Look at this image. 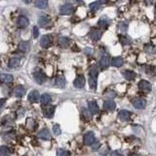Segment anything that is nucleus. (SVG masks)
<instances>
[{"label":"nucleus","mask_w":156,"mask_h":156,"mask_svg":"<svg viewBox=\"0 0 156 156\" xmlns=\"http://www.w3.org/2000/svg\"><path fill=\"white\" fill-rule=\"evenodd\" d=\"M55 108L56 107H50L45 108L44 110H43V115H44L46 118H52L53 115L55 113Z\"/></svg>","instance_id":"6ab92c4d"},{"label":"nucleus","mask_w":156,"mask_h":156,"mask_svg":"<svg viewBox=\"0 0 156 156\" xmlns=\"http://www.w3.org/2000/svg\"><path fill=\"white\" fill-rule=\"evenodd\" d=\"M73 85H74L75 88H78V89L84 87V85H85V77H84V75H78L77 77L75 78V80L73 82Z\"/></svg>","instance_id":"1a4fd4ad"},{"label":"nucleus","mask_w":156,"mask_h":156,"mask_svg":"<svg viewBox=\"0 0 156 156\" xmlns=\"http://www.w3.org/2000/svg\"><path fill=\"white\" fill-rule=\"evenodd\" d=\"M104 107L107 111H113L116 107V104L113 101H105L104 104Z\"/></svg>","instance_id":"aec40b11"},{"label":"nucleus","mask_w":156,"mask_h":156,"mask_svg":"<svg viewBox=\"0 0 156 156\" xmlns=\"http://www.w3.org/2000/svg\"><path fill=\"white\" fill-rule=\"evenodd\" d=\"M14 77L13 75L11 74H1L0 75V80L2 82H5V83H9V82H12Z\"/></svg>","instance_id":"bb28decb"},{"label":"nucleus","mask_w":156,"mask_h":156,"mask_svg":"<svg viewBox=\"0 0 156 156\" xmlns=\"http://www.w3.org/2000/svg\"><path fill=\"white\" fill-rule=\"evenodd\" d=\"M82 112L85 114V116H86L87 118H90V114H89V112L86 110V108H82Z\"/></svg>","instance_id":"4c0bfd02"},{"label":"nucleus","mask_w":156,"mask_h":156,"mask_svg":"<svg viewBox=\"0 0 156 156\" xmlns=\"http://www.w3.org/2000/svg\"><path fill=\"white\" fill-rule=\"evenodd\" d=\"M132 104L137 109H144L147 105V101L144 98H136L132 101Z\"/></svg>","instance_id":"7ed1b4c3"},{"label":"nucleus","mask_w":156,"mask_h":156,"mask_svg":"<svg viewBox=\"0 0 156 156\" xmlns=\"http://www.w3.org/2000/svg\"><path fill=\"white\" fill-rule=\"evenodd\" d=\"M33 77H34V80L37 82L38 84H43V83L46 81V79H47L46 74L42 70H40V69H37L36 71H34Z\"/></svg>","instance_id":"f03ea898"},{"label":"nucleus","mask_w":156,"mask_h":156,"mask_svg":"<svg viewBox=\"0 0 156 156\" xmlns=\"http://www.w3.org/2000/svg\"><path fill=\"white\" fill-rule=\"evenodd\" d=\"M102 37V30L98 28H92L90 31V38L94 41H98Z\"/></svg>","instance_id":"9d476101"},{"label":"nucleus","mask_w":156,"mask_h":156,"mask_svg":"<svg viewBox=\"0 0 156 156\" xmlns=\"http://www.w3.org/2000/svg\"><path fill=\"white\" fill-rule=\"evenodd\" d=\"M9 154H10V151H9L8 147H0V156H6V155H9Z\"/></svg>","instance_id":"2f4dec72"},{"label":"nucleus","mask_w":156,"mask_h":156,"mask_svg":"<svg viewBox=\"0 0 156 156\" xmlns=\"http://www.w3.org/2000/svg\"><path fill=\"white\" fill-rule=\"evenodd\" d=\"M25 94V89L22 86H17L14 89V95L17 98H22Z\"/></svg>","instance_id":"a211bd4d"},{"label":"nucleus","mask_w":156,"mask_h":156,"mask_svg":"<svg viewBox=\"0 0 156 156\" xmlns=\"http://www.w3.org/2000/svg\"><path fill=\"white\" fill-rule=\"evenodd\" d=\"M28 42H25L22 41L19 44V50L21 52H26V50H28Z\"/></svg>","instance_id":"c85d7f7f"},{"label":"nucleus","mask_w":156,"mask_h":156,"mask_svg":"<svg viewBox=\"0 0 156 156\" xmlns=\"http://www.w3.org/2000/svg\"><path fill=\"white\" fill-rule=\"evenodd\" d=\"M119 38H120V42L123 45H127V44H130L131 43L130 38L127 37V36H125V35H120L119 36Z\"/></svg>","instance_id":"c756f323"},{"label":"nucleus","mask_w":156,"mask_h":156,"mask_svg":"<svg viewBox=\"0 0 156 156\" xmlns=\"http://www.w3.org/2000/svg\"><path fill=\"white\" fill-rule=\"evenodd\" d=\"M89 7H90L91 11H98V10L99 9V7H101V3L98 2V1L93 2V3H91Z\"/></svg>","instance_id":"cd10ccee"},{"label":"nucleus","mask_w":156,"mask_h":156,"mask_svg":"<svg viewBox=\"0 0 156 156\" xmlns=\"http://www.w3.org/2000/svg\"><path fill=\"white\" fill-rule=\"evenodd\" d=\"M130 115H131L130 112H129L128 110H126V109H123V110L119 111L118 117L122 121H128L129 119H130Z\"/></svg>","instance_id":"dca6fc26"},{"label":"nucleus","mask_w":156,"mask_h":156,"mask_svg":"<svg viewBox=\"0 0 156 156\" xmlns=\"http://www.w3.org/2000/svg\"><path fill=\"white\" fill-rule=\"evenodd\" d=\"M28 24H29L28 19L26 18V17H24V16H21L18 19V21H17V25H18L19 28H26V26L28 25Z\"/></svg>","instance_id":"9b49d317"},{"label":"nucleus","mask_w":156,"mask_h":156,"mask_svg":"<svg viewBox=\"0 0 156 156\" xmlns=\"http://www.w3.org/2000/svg\"><path fill=\"white\" fill-rule=\"evenodd\" d=\"M20 64H21L20 59L14 58V59H10L8 65H9L10 68H16V67H18V66L20 65Z\"/></svg>","instance_id":"a878e982"},{"label":"nucleus","mask_w":156,"mask_h":156,"mask_svg":"<svg viewBox=\"0 0 156 156\" xmlns=\"http://www.w3.org/2000/svg\"><path fill=\"white\" fill-rule=\"evenodd\" d=\"M107 0H99V3H102V4H104V3H107Z\"/></svg>","instance_id":"a19ab883"},{"label":"nucleus","mask_w":156,"mask_h":156,"mask_svg":"<svg viewBox=\"0 0 156 156\" xmlns=\"http://www.w3.org/2000/svg\"><path fill=\"white\" fill-rule=\"evenodd\" d=\"M122 74L124 75V77L127 79V80H134L136 78V76H137L136 72L132 71V70H125L122 72Z\"/></svg>","instance_id":"412c9836"},{"label":"nucleus","mask_w":156,"mask_h":156,"mask_svg":"<svg viewBox=\"0 0 156 156\" xmlns=\"http://www.w3.org/2000/svg\"><path fill=\"white\" fill-rule=\"evenodd\" d=\"M127 28H128V24H127V22H122L119 24V30H120L121 32H126V31H127Z\"/></svg>","instance_id":"473e14b6"},{"label":"nucleus","mask_w":156,"mask_h":156,"mask_svg":"<svg viewBox=\"0 0 156 156\" xmlns=\"http://www.w3.org/2000/svg\"><path fill=\"white\" fill-rule=\"evenodd\" d=\"M95 134L93 132H88L86 133L84 136V144L86 145H92L95 142Z\"/></svg>","instance_id":"423d86ee"},{"label":"nucleus","mask_w":156,"mask_h":156,"mask_svg":"<svg viewBox=\"0 0 156 156\" xmlns=\"http://www.w3.org/2000/svg\"><path fill=\"white\" fill-rule=\"evenodd\" d=\"M35 6L38 9H45L48 6V0H35Z\"/></svg>","instance_id":"5701e85b"},{"label":"nucleus","mask_w":156,"mask_h":156,"mask_svg":"<svg viewBox=\"0 0 156 156\" xmlns=\"http://www.w3.org/2000/svg\"><path fill=\"white\" fill-rule=\"evenodd\" d=\"M109 25V20L107 18V17H104L99 21V25L101 26H107Z\"/></svg>","instance_id":"7c9ffc66"},{"label":"nucleus","mask_w":156,"mask_h":156,"mask_svg":"<svg viewBox=\"0 0 156 156\" xmlns=\"http://www.w3.org/2000/svg\"><path fill=\"white\" fill-rule=\"evenodd\" d=\"M38 35H39L38 28H37V26H33V37H34V38H37Z\"/></svg>","instance_id":"e433bc0d"},{"label":"nucleus","mask_w":156,"mask_h":156,"mask_svg":"<svg viewBox=\"0 0 156 156\" xmlns=\"http://www.w3.org/2000/svg\"><path fill=\"white\" fill-rule=\"evenodd\" d=\"M73 6L69 3H66V4L62 5L59 7V13L62 15H70L72 12H73Z\"/></svg>","instance_id":"39448f33"},{"label":"nucleus","mask_w":156,"mask_h":156,"mask_svg":"<svg viewBox=\"0 0 156 156\" xmlns=\"http://www.w3.org/2000/svg\"><path fill=\"white\" fill-rule=\"evenodd\" d=\"M147 73L151 74V75H155L156 74V66H149Z\"/></svg>","instance_id":"c9c22d12"},{"label":"nucleus","mask_w":156,"mask_h":156,"mask_svg":"<svg viewBox=\"0 0 156 156\" xmlns=\"http://www.w3.org/2000/svg\"><path fill=\"white\" fill-rule=\"evenodd\" d=\"M52 42H53V37H52V35H50V34L43 35L40 39V45L43 48H49L50 46H51Z\"/></svg>","instance_id":"20e7f679"},{"label":"nucleus","mask_w":156,"mask_h":156,"mask_svg":"<svg viewBox=\"0 0 156 156\" xmlns=\"http://www.w3.org/2000/svg\"><path fill=\"white\" fill-rule=\"evenodd\" d=\"M55 84L58 88H65V78L62 75H58L56 78Z\"/></svg>","instance_id":"f3484780"},{"label":"nucleus","mask_w":156,"mask_h":156,"mask_svg":"<svg viewBox=\"0 0 156 156\" xmlns=\"http://www.w3.org/2000/svg\"><path fill=\"white\" fill-rule=\"evenodd\" d=\"M40 101H41V104H42L47 105V104H50V102H51L52 98H51V96H50L49 94H43L42 97L40 98Z\"/></svg>","instance_id":"b1692460"},{"label":"nucleus","mask_w":156,"mask_h":156,"mask_svg":"<svg viewBox=\"0 0 156 156\" xmlns=\"http://www.w3.org/2000/svg\"><path fill=\"white\" fill-rule=\"evenodd\" d=\"M22 2L25 3V4H29V3L32 2V0H22Z\"/></svg>","instance_id":"ea45409f"},{"label":"nucleus","mask_w":156,"mask_h":156,"mask_svg":"<svg viewBox=\"0 0 156 156\" xmlns=\"http://www.w3.org/2000/svg\"><path fill=\"white\" fill-rule=\"evenodd\" d=\"M124 64V61L123 59L120 58V57H116V58H113L111 61V65L115 66V67H120V66H122Z\"/></svg>","instance_id":"4be33fe9"},{"label":"nucleus","mask_w":156,"mask_h":156,"mask_svg":"<svg viewBox=\"0 0 156 156\" xmlns=\"http://www.w3.org/2000/svg\"><path fill=\"white\" fill-rule=\"evenodd\" d=\"M89 111H90L92 114H97L99 112V105L95 101L89 102Z\"/></svg>","instance_id":"4468645a"},{"label":"nucleus","mask_w":156,"mask_h":156,"mask_svg":"<svg viewBox=\"0 0 156 156\" xmlns=\"http://www.w3.org/2000/svg\"><path fill=\"white\" fill-rule=\"evenodd\" d=\"M98 68L97 66L94 65L90 68V72H89V85H90V89L92 90H96L97 89L98 84Z\"/></svg>","instance_id":"f257e3e1"},{"label":"nucleus","mask_w":156,"mask_h":156,"mask_svg":"<svg viewBox=\"0 0 156 156\" xmlns=\"http://www.w3.org/2000/svg\"><path fill=\"white\" fill-rule=\"evenodd\" d=\"M139 88L142 91L148 92V91H151L152 86H151V83H149L148 81L141 80V81H140V83H139Z\"/></svg>","instance_id":"f8f14e48"},{"label":"nucleus","mask_w":156,"mask_h":156,"mask_svg":"<svg viewBox=\"0 0 156 156\" xmlns=\"http://www.w3.org/2000/svg\"><path fill=\"white\" fill-rule=\"evenodd\" d=\"M75 1H81V0H75Z\"/></svg>","instance_id":"79ce46f5"},{"label":"nucleus","mask_w":156,"mask_h":156,"mask_svg":"<svg viewBox=\"0 0 156 156\" xmlns=\"http://www.w3.org/2000/svg\"><path fill=\"white\" fill-rule=\"evenodd\" d=\"M53 132L56 136H59L61 134V128H59V124H55L53 126Z\"/></svg>","instance_id":"f704fd0d"},{"label":"nucleus","mask_w":156,"mask_h":156,"mask_svg":"<svg viewBox=\"0 0 156 156\" xmlns=\"http://www.w3.org/2000/svg\"><path fill=\"white\" fill-rule=\"evenodd\" d=\"M4 104H5L4 99H0V111L2 110L3 107H4Z\"/></svg>","instance_id":"58836bf2"},{"label":"nucleus","mask_w":156,"mask_h":156,"mask_svg":"<svg viewBox=\"0 0 156 156\" xmlns=\"http://www.w3.org/2000/svg\"><path fill=\"white\" fill-rule=\"evenodd\" d=\"M50 22H51V20L47 16V15H42L39 17L38 19V25L39 26H41V28H46V26H48L50 25Z\"/></svg>","instance_id":"0eeeda50"},{"label":"nucleus","mask_w":156,"mask_h":156,"mask_svg":"<svg viewBox=\"0 0 156 156\" xmlns=\"http://www.w3.org/2000/svg\"><path fill=\"white\" fill-rule=\"evenodd\" d=\"M57 154L59 156H65V155H69L70 154V152L67 151V150H65L64 148H59L58 151H57Z\"/></svg>","instance_id":"72a5a7b5"},{"label":"nucleus","mask_w":156,"mask_h":156,"mask_svg":"<svg viewBox=\"0 0 156 156\" xmlns=\"http://www.w3.org/2000/svg\"><path fill=\"white\" fill-rule=\"evenodd\" d=\"M38 138H40L44 141H48L51 138V134H50L48 129H43V130L38 133Z\"/></svg>","instance_id":"2eb2a0df"},{"label":"nucleus","mask_w":156,"mask_h":156,"mask_svg":"<svg viewBox=\"0 0 156 156\" xmlns=\"http://www.w3.org/2000/svg\"><path fill=\"white\" fill-rule=\"evenodd\" d=\"M69 38L67 37H59V45L61 46L62 48H66L69 44Z\"/></svg>","instance_id":"393cba45"},{"label":"nucleus","mask_w":156,"mask_h":156,"mask_svg":"<svg viewBox=\"0 0 156 156\" xmlns=\"http://www.w3.org/2000/svg\"><path fill=\"white\" fill-rule=\"evenodd\" d=\"M99 66H101L102 69L107 68L108 65H109V58H108V56H107V55L102 56V57L101 58V59H99Z\"/></svg>","instance_id":"ddd939ff"},{"label":"nucleus","mask_w":156,"mask_h":156,"mask_svg":"<svg viewBox=\"0 0 156 156\" xmlns=\"http://www.w3.org/2000/svg\"><path fill=\"white\" fill-rule=\"evenodd\" d=\"M39 99H40V95H39V92L36 91V90H33L28 94V99L32 104H34V102H37L39 101Z\"/></svg>","instance_id":"6e6552de"}]
</instances>
